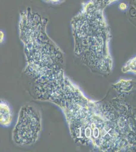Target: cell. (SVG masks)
<instances>
[{
    "mask_svg": "<svg viewBox=\"0 0 136 152\" xmlns=\"http://www.w3.org/2000/svg\"><path fill=\"white\" fill-rule=\"evenodd\" d=\"M105 8L102 0H89L71 20L76 53L96 59L108 57L111 31Z\"/></svg>",
    "mask_w": 136,
    "mask_h": 152,
    "instance_id": "obj_1",
    "label": "cell"
},
{
    "mask_svg": "<svg viewBox=\"0 0 136 152\" xmlns=\"http://www.w3.org/2000/svg\"><path fill=\"white\" fill-rule=\"evenodd\" d=\"M13 113L10 104L7 101L0 99V126L8 127L12 124Z\"/></svg>",
    "mask_w": 136,
    "mask_h": 152,
    "instance_id": "obj_4",
    "label": "cell"
},
{
    "mask_svg": "<svg viewBox=\"0 0 136 152\" xmlns=\"http://www.w3.org/2000/svg\"><path fill=\"white\" fill-rule=\"evenodd\" d=\"M5 40V34L2 30H0V44L2 43Z\"/></svg>",
    "mask_w": 136,
    "mask_h": 152,
    "instance_id": "obj_8",
    "label": "cell"
},
{
    "mask_svg": "<svg viewBox=\"0 0 136 152\" xmlns=\"http://www.w3.org/2000/svg\"><path fill=\"white\" fill-rule=\"evenodd\" d=\"M40 130L41 120L37 110L32 105L23 106L12 130L13 142L19 146L31 145L37 140Z\"/></svg>",
    "mask_w": 136,
    "mask_h": 152,
    "instance_id": "obj_3",
    "label": "cell"
},
{
    "mask_svg": "<svg viewBox=\"0 0 136 152\" xmlns=\"http://www.w3.org/2000/svg\"><path fill=\"white\" fill-rule=\"evenodd\" d=\"M47 3L51 4H59L65 1V0H44Z\"/></svg>",
    "mask_w": 136,
    "mask_h": 152,
    "instance_id": "obj_6",
    "label": "cell"
},
{
    "mask_svg": "<svg viewBox=\"0 0 136 152\" xmlns=\"http://www.w3.org/2000/svg\"><path fill=\"white\" fill-rule=\"evenodd\" d=\"M48 20L30 8L21 11L18 23L19 38L24 46L29 66L43 59L61 56L58 47L46 33Z\"/></svg>",
    "mask_w": 136,
    "mask_h": 152,
    "instance_id": "obj_2",
    "label": "cell"
},
{
    "mask_svg": "<svg viewBox=\"0 0 136 152\" xmlns=\"http://www.w3.org/2000/svg\"><path fill=\"white\" fill-rule=\"evenodd\" d=\"M119 9H121V10L125 11L128 8V6L126 4V3H121L120 4L119 6Z\"/></svg>",
    "mask_w": 136,
    "mask_h": 152,
    "instance_id": "obj_7",
    "label": "cell"
},
{
    "mask_svg": "<svg viewBox=\"0 0 136 152\" xmlns=\"http://www.w3.org/2000/svg\"><path fill=\"white\" fill-rule=\"evenodd\" d=\"M103 4L105 7L109 5L114 2H117L118 0H102Z\"/></svg>",
    "mask_w": 136,
    "mask_h": 152,
    "instance_id": "obj_5",
    "label": "cell"
}]
</instances>
